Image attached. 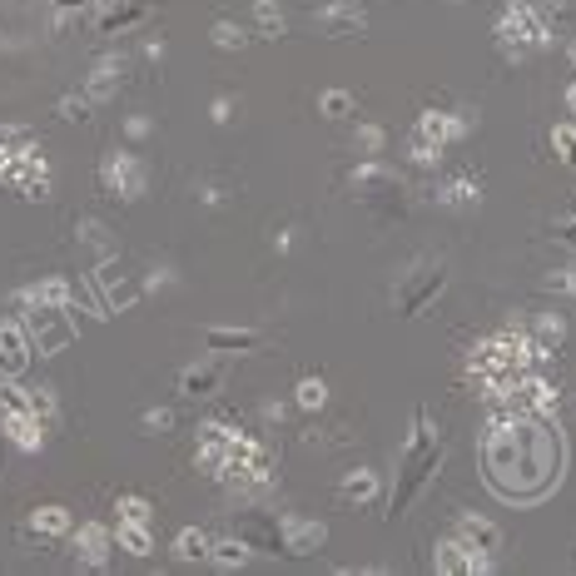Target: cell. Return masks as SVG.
<instances>
[{"label":"cell","mask_w":576,"mask_h":576,"mask_svg":"<svg viewBox=\"0 0 576 576\" xmlns=\"http://www.w3.org/2000/svg\"><path fill=\"white\" fill-rule=\"evenodd\" d=\"M115 547H125L130 557H149V552H154L149 522H125V517H115Z\"/></svg>","instance_id":"obj_26"},{"label":"cell","mask_w":576,"mask_h":576,"mask_svg":"<svg viewBox=\"0 0 576 576\" xmlns=\"http://www.w3.org/2000/svg\"><path fill=\"white\" fill-rule=\"evenodd\" d=\"M234 537H244L254 552H274L284 557V512H269V507H244L234 512Z\"/></svg>","instance_id":"obj_9"},{"label":"cell","mask_w":576,"mask_h":576,"mask_svg":"<svg viewBox=\"0 0 576 576\" xmlns=\"http://www.w3.org/2000/svg\"><path fill=\"white\" fill-rule=\"evenodd\" d=\"M562 15H567L562 0H507V10H502V20H497V30H492L502 60L522 65V60L552 50Z\"/></svg>","instance_id":"obj_3"},{"label":"cell","mask_w":576,"mask_h":576,"mask_svg":"<svg viewBox=\"0 0 576 576\" xmlns=\"http://www.w3.org/2000/svg\"><path fill=\"white\" fill-rule=\"evenodd\" d=\"M348 184H353V199H358L378 224H393V219L408 214V184H403V174H393L383 159H363Z\"/></svg>","instance_id":"obj_4"},{"label":"cell","mask_w":576,"mask_h":576,"mask_svg":"<svg viewBox=\"0 0 576 576\" xmlns=\"http://www.w3.org/2000/svg\"><path fill=\"white\" fill-rule=\"evenodd\" d=\"M229 199H234V194H229L224 179H204V184H199V204H204V209H224Z\"/></svg>","instance_id":"obj_37"},{"label":"cell","mask_w":576,"mask_h":576,"mask_svg":"<svg viewBox=\"0 0 576 576\" xmlns=\"http://www.w3.org/2000/svg\"><path fill=\"white\" fill-rule=\"evenodd\" d=\"M353 144H358V154L378 159V149H383V130H378V125H363V130L353 135Z\"/></svg>","instance_id":"obj_38"},{"label":"cell","mask_w":576,"mask_h":576,"mask_svg":"<svg viewBox=\"0 0 576 576\" xmlns=\"http://www.w3.org/2000/svg\"><path fill=\"white\" fill-rule=\"evenodd\" d=\"M567 293H572V298H576V269H572V288H567Z\"/></svg>","instance_id":"obj_50"},{"label":"cell","mask_w":576,"mask_h":576,"mask_svg":"<svg viewBox=\"0 0 576 576\" xmlns=\"http://www.w3.org/2000/svg\"><path fill=\"white\" fill-rule=\"evenodd\" d=\"M10 308H20V323L30 333V348L40 353H60L75 343V308H60V303H35L25 298V288L10 298Z\"/></svg>","instance_id":"obj_5"},{"label":"cell","mask_w":576,"mask_h":576,"mask_svg":"<svg viewBox=\"0 0 576 576\" xmlns=\"http://www.w3.org/2000/svg\"><path fill=\"white\" fill-rule=\"evenodd\" d=\"M557 234H562V244H567V249H576V214H567V219L557 224Z\"/></svg>","instance_id":"obj_43"},{"label":"cell","mask_w":576,"mask_h":576,"mask_svg":"<svg viewBox=\"0 0 576 576\" xmlns=\"http://www.w3.org/2000/svg\"><path fill=\"white\" fill-rule=\"evenodd\" d=\"M249 40H254V30H249V25H239L234 15H219V20H214V45H219L224 55H239Z\"/></svg>","instance_id":"obj_27"},{"label":"cell","mask_w":576,"mask_h":576,"mask_svg":"<svg viewBox=\"0 0 576 576\" xmlns=\"http://www.w3.org/2000/svg\"><path fill=\"white\" fill-rule=\"evenodd\" d=\"M100 184H105L110 199L135 204V199H144V189H149V169H144L140 154L125 144V149H110V154L100 159Z\"/></svg>","instance_id":"obj_8"},{"label":"cell","mask_w":576,"mask_h":576,"mask_svg":"<svg viewBox=\"0 0 576 576\" xmlns=\"http://www.w3.org/2000/svg\"><path fill=\"white\" fill-rule=\"evenodd\" d=\"M115 552V532H105L100 522H85V532H75V567L85 572H105Z\"/></svg>","instance_id":"obj_16"},{"label":"cell","mask_w":576,"mask_h":576,"mask_svg":"<svg viewBox=\"0 0 576 576\" xmlns=\"http://www.w3.org/2000/svg\"><path fill=\"white\" fill-rule=\"evenodd\" d=\"M288 249H293V229H279L274 234V254H288Z\"/></svg>","instance_id":"obj_46"},{"label":"cell","mask_w":576,"mask_h":576,"mask_svg":"<svg viewBox=\"0 0 576 576\" xmlns=\"http://www.w3.org/2000/svg\"><path fill=\"white\" fill-rule=\"evenodd\" d=\"M284 418H288L284 403H264V423H284Z\"/></svg>","instance_id":"obj_45"},{"label":"cell","mask_w":576,"mask_h":576,"mask_svg":"<svg viewBox=\"0 0 576 576\" xmlns=\"http://www.w3.org/2000/svg\"><path fill=\"white\" fill-rule=\"evenodd\" d=\"M482 194H487V184L477 179V174H452V179H442L437 184V204L442 209H457V214H467V209H477L482 204Z\"/></svg>","instance_id":"obj_19"},{"label":"cell","mask_w":576,"mask_h":576,"mask_svg":"<svg viewBox=\"0 0 576 576\" xmlns=\"http://www.w3.org/2000/svg\"><path fill=\"white\" fill-rule=\"evenodd\" d=\"M442 288H447V264L442 259H413L408 269H403V279L393 284V308L403 313V318H423L432 303L442 298Z\"/></svg>","instance_id":"obj_6"},{"label":"cell","mask_w":576,"mask_h":576,"mask_svg":"<svg viewBox=\"0 0 576 576\" xmlns=\"http://www.w3.org/2000/svg\"><path fill=\"white\" fill-rule=\"evenodd\" d=\"M527 333H532L537 353L547 358V353H557V348L567 343V318H562V313H537V323H532Z\"/></svg>","instance_id":"obj_24"},{"label":"cell","mask_w":576,"mask_h":576,"mask_svg":"<svg viewBox=\"0 0 576 576\" xmlns=\"http://www.w3.org/2000/svg\"><path fill=\"white\" fill-rule=\"evenodd\" d=\"M313 20H318V30H323L328 40H363V30H368V15H363L353 0H333V5H323Z\"/></svg>","instance_id":"obj_11"},{"label":"cell","mask_w":576,"mask_h":576,"mask_svg":"<svg viewBox=\"0 0 576 576\" xmlns=\"http://www.w3.org/2000/svg\"><path fill=\"white\" fill-rule=\"evenodd\" d=\"M249 557H254V547L244 537H219L209 547V567H219V572H239V567H249Z\"/></svg>","instance_id":"obj_25"},{"label":"cell","mask_w":576,"mask_h":576,"mask_svg":"<svg viewBox=\"0 0 576 576\" xmlns=\"http://www.w3.org/2000/svg\"><path fill=\"white\" fill-rule=\"evenodd\" d=\"M164 288H174V269H149L144 274V293H164Z\"/></svg>","instance_id":"obj_42"},{"label":"cell","mask_w":576,"mask_h":576,"mask_svg":"<svg viewBox=\"0 0 576 576\" xmlns=\"http://www.w3.org/2000/svg\"><path fill=\"white\" fill-rule=\"evenodd\" d=\"M25 398H30V413L40 418V428L55 432V423H60V403H55V388H25Z\"/></svg>","instance_id":"obj_29"},{"label":"cell","mask_w":576,"mask_h":576,"mask_svg":"<svg viewBox=\"0 0 576 576\" xmlns=\"http://www.w3.org/2000/svg\"><path fill=\"white\" fill-rule=\"evenodd\" d=\"M110 5H115V0H90V10H95V15H100V10H110Z\"/></svg>","instance_id":"obj_47"},{"label":"cell","mask_w":576,"mask_h":576,"mask_svg":"<svg viewBox=\"0 0 576 576\" xmlns=\"http://www.w3.org/2000/svg\"><path fill=\"white\" fill-rule=\"evenodd\" d=\"M432 567H437V572H457V576H482V572H492V557H487V552H477L472 542H462V537L452 532V537H442V542H437Z\"/></svg>","instance_id":"obj_10"},{"label":"cell","mask_w":576,"mask_h":576,"mask_svg":"<svg viewBox=\"0 0 576 576\" xmlns=\"http://www.w3.org/2000/svg\"><path fill=\"white\" fill-rule=\"evenodd\" d=\"M318 110H323V120H348L358 105H353L348 90H323V95H318Z\"/></svg>","instance_id":"obj_33"},{"label":"cell","mask_w":576,"mask_h":576,"mask_svg":"<svg viewBox=\"0 0 576 576\" xmlns=\"http://www.w3.org/2000/svg\"><path fill=\"white\" fill-rule=\"evenodd\" d=\"M219 388H224V368H219L214 358H209V363H189V368L179 373V393H184V398H199V403H204V398H214Z\"/></svg>","instance_id":"obj_23"},{"label":"cell","mask_w":576,"mask_h":576,"mask_svg":"<svg viewBox=\"0 0 576 576\" xmlns=\"http://www.w3.org/2000/svg\"><path fill=\"white\" fill-rule=\"evenodd\" d=\"M338 502H343V507H363V512H373V507L383 502V477H378L373 467H353V472H343V477H338Z\"/></svg>","instance_id":"obj_13"},{"label":"cell","mask_w":576,"mask_h":576,"mask_svg":"<svg viewBox=\"0 0 576 576\" xmlns=\"http://www.w3.org/2000/svg\"><path fill=\"white\" fill-rule=\"evenodd\" d=\"M35 149V135L25 125H5L0 130V159H15V154H30Z\"/></svg>","instance_id":"obj_32"},{"label":"cell","mask_w":576,"mask_h":576,"mask_svg":"<svg viewBox=\"0 0 576 576\" xmlns=\"http://www.w3.org/2000/svg\"><path fill=\"white\" fill-rule=\"evenodd\" d=\"M209 537L199 532V527H184L179 537H174V552H179V562H209Z\"/></svg>","instance_id":"obj_31"},{"label":"cell","mask_w":576,"mask_h":576,"mask_svg":"<svg viewBox=\"0 0 576 576\" xmlns=\"http://www.w3.org/2000/svg\"><path fill=\"white\" fill-rule=\"evenodd\" d=\"M477 457H482L487 487L507 502L547 497L567 462L562 437L552 432V418H527V413H507V408H497L492 428L482 432Z\"/></svg>","instance_id":"obj_1"},{"label":"cell","mask_w":576,"mask_h":576,"mask_svg":"<svg viewBox=\"0 0 576 576\" xmlns=\"http://www.w3.org/2000/svg\"><path fill=\"white\" fill-rule=\"evenodd\" d=\"M234 110H239V100H234V95H219V100L209 105V120H214V125H234Z\"/></svg>","instance_id":"obj_40"},{"label":"cell","mask_w":576,"mask_h":576,"mask_svg":"<svg viewBox=\"0 0 576 576\" xmlns=\"http://www.w3.org/2000/svg\"><path fill=\"white\" fill-rule=\"evenodd\" d=\"M144 428H149V432H169V428H174V408H149V413H144Z\"/></svg>","instance_id":"obj_41"},{"label":"cell","mask_w":576,"mask_h":576,"mask_svg":"<svg viewBox=\"0 0 576 576\" xmlns=\"http://www.w3.org/2000/svg\"><path fill=\"white\" fill-rule=\"evenodd\" d=\"M60 120H65V125H90V120H95L90 95H85V90H80V95H65V100H60Z\"/></svg>","instance_id":"obj_34"},{"label":"cell","mask_w":576,"mask_h":576,"mask_svg":"<svg viewBox=\"0 0 576 576\" xmlns=\"http://www.w3.org/2000/svg\"><path fill=\"white\" fill-rule=\"evenodd\" d=\"M259 343H264L259 328H219V323L204 328V348L209 353H254Z\"/></svg>","instance_id":"obj_22"},{"label":"cell","mask_w":576,"mask_h":576,"mask_svg":"<svg viewBox=\"0 0 576 576\" xmlns=\"http://www.w3.org/2000/svg\"><path fill=\"white\" fill-rule=\"evenodd\" d=\"M462 140H467V120L462 115H452V110H423L418 125H413V135H408V149H413L418 164H437L442 154H452Z\"/></svg>","instance_id":"obj_7"},{"label":"cell","mask_w":576,"mask_h":576,"mask_svg":"<svg viewBox=\"0 0 576 576\" xmlns=\"http://www.w3.org/2000/svg\"><path fill=\"white\" fill-rule=\"evenodd\" d=\"M65 532H70V512H65L60 502H45V507H35V512L25 517L20 542H25V547H45V542H60Z\"/></svg>","instance_id":"obj_12"},{"label":"cell","mask_w":576,"mask_h":576,"mask_svg":"<svg viewBox=\"0 0 576 576\" xmlns=\"http://www.w3.org/2000/svg\"><path fill=\"white\" fill-rule=\"evenodd\" d=\"M30 368V333L20 318H0V378H20Z\"/></svg>","instance_id":"obj_15"},{"label":"cell","mask_w":576,"mask_h":576,"mask_svg":"<svg viewBox=\"0 0 576 576\" xmlns=\"http://www.w3.org/2000/svg\"><path fill=\"white\" fill-rule=\"evenodd\" d=\"M552 154H557L562 164H576V125H557V130H552Z\"/></svg>","instance_id":"obj_36"},{"label":"cell","mask_w":576,"mask_h":576,"mask_svg":"<svg viewBox=\"0 0 576 576\" xmlns=\"http://www.w3.org/2000/svg\"><path fill=\"white\" fill-rule=\"evenodd\" d=\"M149 15H154V0H115L110 10L95 15V30L110 35V40H115V35H135Z\"/></svg>","instance_id":"obj_14"},{"label":"cell","mask_w":576,"mask_h":576,"mask_svg":"<svg viewBox=\"0 0 576 576\" xmlns=\"http://www.w3.org/2000/svg\"><path fill=\"white\" fill-rule=\"evenodd\" d=\"M567 288H572V274H567V269H562V274H552V279H547V293H567Z\"/></svg>","instance_id":"obj_44"},{"label":"cell","mask_w":576,"mask_h":576,"mask_svg":"<svg viewBox=\"0 0 576 576\" xmlns=\"http://www.w3.org/2000/svg\"><path fill=\"white\" fill-rule=\"evenodd\" d=\"M0 428H5V442H10V447H20V452H40V447H45V437H50V432L40 428V418H35L30 408H20V413H0Z\"/></svg>","instance_id":"obj_20"},{"label":"cell","mask_w":576,"mask_h":576,"mask_svg":"<svg viewBox=\"0 0 576 576\" xmlns=\"http://www.w3.org/2000/svg\"><path fill=\"white\" fill-rule=\"evenodd\" d=\"M567 60H572V70H576V40H572V45H567Z\"/></svg>","instance_id":"obj_49"},{"label":"cell","mask_w":576,"mask_h":576,"mask_svg":"<svg viewBox=\"0 0 576 576\" xmlns=\"http://www.w3.org/2000/svg\"><path fill=\"white\" fill-rule=\"evenodd\" d=\"M125 70H130V60L125 55H105L90 75H85V95H90V105L100 110L105 100H115V90L125 85Z\"/></svg>","instance_id":"obj_18"},{"label":"cell","mask_w":576,"mask_h":576,"mask_svg":"<svg viewBox=\"0 0 576 576\" xmlns=\"http://www.w3.org/2000/svg\"><path fill=\"white\" fill-rule=\"evenodd\" d=\"M115 517H125V522H149V517H154V507H149L144 497L130 492V497H115Z\"/></svg>","instance_id":"obj_35"},{"label":"cell","mask_w":576,"mask_h":576,"mask_svg":"<svg viewBox=\"0 0 576 576\" xmlns=\"http://www.w3.org/2000/svg\"><path fill=\"white\" fill-rule=\"evenodd\" d=\"M120 135H125V140H130V144H144V140H149V135H154V125H149L144 115H125V125H120Z\"/></svg>","instance_id":"obj_39"},{"label":"cell","mask_w":576,"mask_h":576,"mask_svg":"<svg viewBox=\"0 0 576 576\" xmlns=\"http://www.w3.org/2000/svg\"><path fill=\"white\" fill-rule=\"evenodd\" d=\"M323 542H328L323 522H308V517L284 512V557H313V552H323Z\"/></svg>","instance_id":"obj_17"},{"label":"cell","mask_w":576,"mask_h":576,"mask_svg":"<svg viewBox=\"0 0 576 576\" xmlns=\"http://www.w3.org/2000/svg\"><path fill=\"white\" fill-rule=\"evenodd\" d=\"M254 35L259 40H284V10H279V0H254Z\"/></svg>","instance_id":"obj_28"},{"label":"cell","mask_w":576,"mask_h":576,"mask_svg":"<svg viewBox=\"0 0 576 576\" xmlns=\"http://www.w3.org/2000/svg\"><path fill=\"white\" fill-rule=\"evenodd\" d=\"M452 532L462 537V542H472L477 552H502V527L497 522H487V517H477V512H457L452 517Z\"/></svg>","instance_id":"obj_21"},{"label":"cell","mask_w":576,"mask_h":576,"mask_svg":"<svg viewBox=\"0 0 576 576\" xmlns=\"http://www.w3.org/2000/svg\"><path fill=\"white\" fill-rule=\"evenodd\" d=\"M442 457H447V442H442V432L432 428L428 408H418V413H413V432H408V442H403V452H398V482H393V492H388V517H403V512L428 492V482L437 477Z\"/></svg>","instance_id":"obj_2"},{"label":"cell","mask_w":576,"mask_h":576,"mask_svg":"<svg viewBox=\"0 0 576 576\" xmlns=\"http://www.w3.org/2000/svg\"><path fill=\"white\" fill-rule=\"evenodd\" d=\"M293 403H298L303 413H323V408H328V383H323V378H298Z\"/></svg>","instance_id":"obj_30"},{"label":"cell","mask_w":576,"mask_h":576,"mask_svg":"<svg viewBox=\"0 0 576 576\" xmlns=\"http://www.w3.org/2000/svg\"><path fill=\"white\" fill-rule=\"evenodd\" d=\"M567 110H572V115H576V85H572V90H567Z\"/></svg>","instance_id":"obj_48"}]
</instances>
